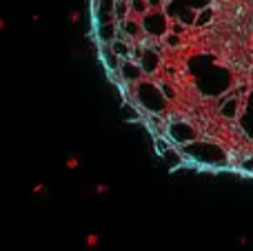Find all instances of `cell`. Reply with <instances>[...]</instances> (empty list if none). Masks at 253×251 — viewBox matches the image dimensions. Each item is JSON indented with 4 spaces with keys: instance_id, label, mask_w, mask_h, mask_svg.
Returning a JSON list of instances; mask_svg holds the SVG:
<instances>
[{
    "instance_id": "obj_20",
    "label": "cell",
    "mask_w": 253,
    "mask_h": 251,
    "mask_svg": "<svg viewBox=\"0 0 253 251\" xmlns=\"http://www.w3.org/2000/svg\"><path fill=\"white\" fill-rule=\"evenodd\" d=\"M80 18H83V13H80L78 9H74V11L69 13V22H71V25H78V22H80Z\"/></svg>"
},
{
    "instance_id": "obj_19",
    "label": "cell",
    "mask_w": 253,
    "mask_h": 251,
    "mask_svg": "<svg viewBox=\"0 0 253 251\" xmlns=\"http://www.w3.org/2000/svg\"><path fill=\"white\" fill-rule=\"evenodd\" d=\"M165 38H167V44H169V47H175V44L180 42V36L173 34V31H171V34H167Z\"/></svg>"
},
{
    "instance_id": "obj_2",
    "label": "cell",
    "mask_w": 253,
    "mask_h": 251,
    "mask_svg": "<svg viewBox=\"0 0 253 251\" xmlns=\"http://www.w3.org/2000/svg\"><path fill=\"white\" fill-rule=\"evenodd\" d=\"M142 29L151 38H165L171 31V18L167 13V9H151L149 13L142 16Z\"/></svg>"
},
{
    "instance_id": "obj_16",
    "label": "cell",
    "mask_w": 253,
    "mask_h": 251,
    "mask_svg": "<svg viewBox=\"0 0 253 251\" xmlns=\"http://www.w3.org/2000/svg\"><path fill=\"white\" fill-rule=\"evenodd\" d=\"M158 84H160L162 93H165V96H167V100H173V98H175V91H173V87H171L169 83H165V80H162V83H158Z\"/></svg>"
},
{
    "instance_id": "obj_14",
    "label": "cell",
    "mask_w": 253,
    "mask_h": 251,
    "mask_svg": "<svg viewBox=\"0 0 253 251\" xmlns=\"http://www.w3.org/2000/svg\"><path fill=\"white\" fill-rule=\"evenodd\" d=\"M129 11H131V0H116V18L118 20H125Z\"/></svg>"
},
{
    "instance_id": "obj_22",
    "label": "cell",
    "mask_w": 253,
    "mask_h": 251,
    "mask_svg": "<svg viewBox=\"0 0 253 251\" xmlns=\"http://www.w3.org/2000/svg\"><path fill=\"white\" fill-rule=\"evenodd\" d=\"M109 191V185H96L93 187V194H107Z\"/></svg>"
},
{
    "instance_id": "obj_1",
    "label": "cell",
    "mask_w": 253,
    "mask_h": 251,
    "mask_svg": "<svg viewBox=\"0 0 253 251\" xmlns=\"http://www.w3.org/2000/svg\"><path fill=\"white\" fill-rule=\"evenodd\" d=\"M135 96H138L140 105L147 111H151V114H162L167 102H169L167 96L162 93L160 84H153V83H140L135 87Z\"/></svg>"
},
{
    "instance_id": "obj_9",
    "label": "cell",
    "mask_w": 253,
    "mask_h": 251,
    "mask_svg": "<svg viewBox=\"0 0 253 251\" xmlns=\"http://www.w3.org/2000/svg\"><path fill=\"white\" fill-rule=\"evenodd\" d=\"M220 114H222L224 118H238V114H240V100H238V96L229 93L222 100V105H220Z\"/></svg>"
},
{
    "instance_id": "obj_4",
    "label": "cell",
    "mask_w": 253,
    "mask_h": 251,
    "mask_svg": "<svg viewBox=\"0 0 253 251\" xmlns=\"http://www.w3.org/2000/svg\"><path fill=\"white\" fill-rule=\"evenodd\" d=\"M169 136L173 138L178 145H189V142L196 140V131H193V127L187 123H173L169 127Z\"/></svg>"
},
{
    "instance_id": "obj_3",
    "label": "cell",
    "mask_w": 253,
    "mask_h": 251,
    "mask_svg": "<svg viewBox=\"0 0 253 251\" xmlns=\"http://www.w3.org/2000/svg\"><path fill=\"white\" fill-rule=\"evenodd\" d=\"M184 151L207 165H215L224 160V151L213 147L211 142H189V145H184Z\"/></svg>"
},
{
    "instance_id": "obj_10",
    "label": "cell",
    "mask_w": 253,
    "mask_h": 251,
    "mask_svg": "<svg viewBox=\"0 0 253 251\" xmlns=\"http://www.w3.org/2000/svg\"><path fill=\"white\" fill-rule=\"evenodd\" d=\"M118 29L120 27L116 25V22H102V25H98V38L102 40V42H114L116 38H118Z\"/></svg>"
},
{
    "instance_id": "obj_12",
    "label": "cell",
    "mask_w": 253,
    "mask_h": 251,
    "mask_svg": "<svg viewBox=\"0 0 253 251\" xmlns=\"http://www.w3.org/2000/svg\"><path fill=\"white\" fill-rule=\"evenodd\" d=\"M131 11H133L135 16H140V18H142L144 13H149V11H151V4H149L147 0H131Z\"/></svg>"
},
{
    "instance_id": "obj_5",
    "label": "cell",
    "mask_w": 253,
    "mask_h": 251,
    "mask_svg": "<svg viewBox=\"0 0 253 251\" xmlns=\"http://www.w3.org/2000/svg\"><path fill=\"white\" fill-rule=\"evenodd\" d=\"M138 62L144 74H156L158 67H160V53L153 51V49H142V53L138 56Z\"/></svg>"
},
{
    "instance_id": "obj_23",
    "label": "cell",
    "mask_w": 253,
    "mask_h": 251,
    "mask_svg": "<svg viewBox=\"0 0 253 251\" xmlns=\"http://www.w3.org/2000/svg\"><path fill=\"white\" fill-rule=\"evenodd\" d=\"M147 2L151 4V9H162V4H165L162 0H147Z\"/></svg>"
},
{
    "instance_id": "obj_7",
    "label": "cell",
    "mask_w": 253,
    "mask_h": 251,
    "mask_svg": "<svg viewBox=\"0 0 253 251\" xmlns=\"http://www.w3.org/2000/svg\"><path fill=\"white\" fill-rule=\"evenodd\" d=\"M120 74H123L125 80H131V83H135V80L142 78V67H140L138 60H129V58H125L123 62H120Z\"/></svg>"
},
{
    "instance_id": "obj_21",
    "label": "cell",
    "mask_w": 253,
    "mask_h": 251,
    "mask_svg": "<svg viewBox=\"0 0 253 251\" xmlns=\"http://www.w3.org/2000/svg\"><path fill=\"white\" fill-rule=\"evenodd\" d=\"M31 194H34V196H42L44 194V185H42V182H38V185L31 187Z\"/></svg>"
},
{
    "instance_id": "obj_15",
    "label": "cell",
    "mask_w": 253,
    "mask_h": 251,
    "mask_svg": "<svg viewBox=\"0 0 253 251\" xmlns=\"http://www.w3.org/2000/svg\"><path fill=\"white\" fill-rule=\"evenodd\" d=\"M100 245V236L98 234H87L84 236V249H96Z\"/></svg>"
},
{
    "instance_id": "obj_17",
    "label": "cell",
    "mask_w": 253,
    "mask_h": 251,
    "mask_svg": "<svg viewBox=\"0 0 253 251\" xmlns=\"http://www.w3.org/2000/svg\"><path fill=\"white\" fill-rule=\"evenodd\" d=\"M65 167L69 169V171H71V169H78L80 167V158H78V156H69V158L65 160Z\"/></svg>"
},
{
    "instance_id": "obj_8",
    "label": "cell",
    "mask_w": 253,
    "mask_h": 251,
    "mask_svg": "<svg viewBox=\"0 0 253 251\" xmlns=\"http://www.w3.org/2000/svg\"><path fill=\"white\" fill-rule=\"evenodd\" d=\"M120 34L125 36V38H140V36L144 34L142 29V22L140 20H129V18H125V20H120Z\"/></svg>"
},
{
    "instance_id": "obj_11",
    "label": "cell",
    "mask_w": 253,
    "mask_h": 251,
    "mask_svg": "<svg viewBox=\"0 0 253 251\" xmlns=\"http://www.w3.org/2000/svg\"><path fill=\"white\" fill-rule=\"evenodd\" d=\"M109 49H111V51H114L118 58H126V56H131V47L125 42L123 36H118V38H116L114 42H109Z\"/></svg>"
},
{
    "instance_id": "obj_18",
    "label": "cell",
    "mask_w": 253,
    "mask_h": 251,
    "mask_svg": "<svg viewBox=\"0 0 253 251\" xmlns=\"http://www.w3.org/2000/svg\"><path fill=\"white\" fill-rule=\"evenodd\" d=\"M184 29H187V25H184V22H171V31H173V34H178V36H182L184 34Z\"/></svg>"
},
{
    "instance_id": "obj_6",
    "label": "cell",
    "mask_w": 253,
    "mask_h": 251,
    "mask_svg": "<svg viewBox=\"0 0 253 251\" xmlns=\"http://www.w3.org/2000/svg\"><path fill=\"white\" fill-rule=\"evenodd\" d=\"M96 18H98V25L102 22H116V0H100L96 9Z\"/></svg>"
},
{
    "instance_id": "obj_13",
    "label": "cell",
    "mask_w": 253,
    "mask_h": 251,
    "mask_svg": "<svg viewBox=\"0 0 253 251\" xmlns=\"http://www.w3.org/2000/svg\"><path fill=\"white\" fill-rule=\"evenodd\" d=\"M211 18H213V9L211 7H205L198 11V18H196V27H205L211 22Z\"/></svg>"
},
{
    "instance_id": "obj_24",
    "label": "cell",
    "mask_w": 253,
    "mask_h": 251,
    "mask_svg": "<svg viewBox=\"0 0 253 251\" xmlns=\"http://www.w3.org/2000/svg\"><path fill=\"white\" fill-rule=\"evenodd\" d=\"M245 169H247V171H249V169L253 171V160H247V163H245Z\"/></svg>"
}]
</instances>
